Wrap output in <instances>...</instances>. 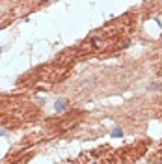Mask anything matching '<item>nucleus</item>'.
<instances>
[{
  "mask_svg": "<svg viewBox=\"0 0 162 164\" xmlns=\"http://www.w3.org/2000/svg\"><path fill=\"white\" fill-rule=\"evenodd\" d=\"M67 106H69V101H67V99H60V101H56L54 110H56V112H63Z\"/></svg>",
  "mask_w": 162,
  "mask_h": 164,
  "instance_id": "1",
  "label": "nucleus"
},
{
  "mask_svg": "<svg viewBox=\"0 0 162 164\" xmlns=\"http://www.w3.org/2000/svg\"><path fill=\"white\" fill-rule=\"evenodd\" d=\"M147 90L149 91H160L162 90V82H151L149 86H147Z\"/></svg>",
  "mask_w": 162,
  "mask_h": 164,
  "instance_id": "2",
  "label": "nucleus"
},
{
  "mask_svg": "<svg viewBox=\"0 0 162 164\" xmlns=\"http://www.w3.org/2000/svg\"><path fill=\"white\" fill-rule=\"evenodd\" d=\"M121 134H123V131L119 129V127H116V129H112V136H114V138H117V136H121Z\"/></svg>",
  "mask_w": 162,
  "mask_h": 164,
  "instance_id": "3",
  "label": "nucleus"
},
{
  "mask_svg": "<svg viewBox=\"0 0 162 164\" xmlns=\"http://www.w3.org/2000/svg\"><path fill=\"white\" fill-rule=\"evenodd\" d=\"M0 136H4V131H0Z\"/></svg>",
  "mask_w": 162,
  "mask_h": 164,
  "instance_id": "4",
  "label": "nucleus"
},
{
  "mask_svg": "<svg viewBox=\"0 0 162 164\" xmlns=\"http://www.w3.org/2000/svg\"><path fill=\"white\" fill-rule=\"evenodd\" d=\"M0 30H2V26H0Z\"/></svg>",
  "mask_w": 162,
  "mask_h": 164,
  "instance_id": "5",
  "label": "nucleus"
},
{
  "mask_svg": "<svg viewBox=\"0 0 162 164\" xmlns=\"http://www.w3.org/2000/svg\"><path fill=\"white\" fill-rule=\"evenodd\" d=\"M0 51H2V49H0Z\"/></svg>",
  "mask_w": 162,
  "mask_h": 164,
  "instance_id": "6",
  "label": "nucleus"
}]
</instances>
